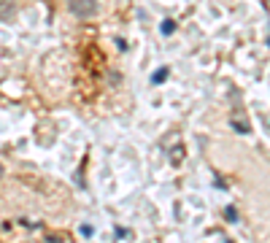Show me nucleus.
<instances>
[{
  "instance_id": "f257e3e1",
  "label": "nucleus",
  "mask_w": 270,
  "mask_h": 243,
  "mask_svg": "<svg viewBox=\"0 0 270 243\" xmlns=\"http://www.w3.org/2000/svg\"><path fill=\"white\" fill-rule=\"evenodd\" d=\"M68 8L78 19H92L97 14V8H100V3L97 0H68Z\"/></svg>"
},
{
  "instance_id": "f03ea898",
  "label": "nucleus",
  "mask_w": 270,
  "mask_h": 243,
  "mask_svg": "<svg viewBox=\"0 0 270 243\" xmlns=\"http://www.w3.org/2000/svg\"><path fill=\"white\" fill-rule=\"evenodd\" d=\"M14 16H16V3L14 0H0V19L11 22Z\"/></svg>"
},
{
  "instance_id": "7ed1b4c3",
  "label": "nucleus",
  "mask_w": 270,
  "mask_h": 243,
  "mask_svg": "<svg viewBox=\"0 0 270 243\" xmlns=\"http://www.w3.org/2000/svg\"><path fill=\"white\" fill-rule=\"evenodd\" d=\"M159 33H162V36H173V33H176V22H173V19H162Z\"/></svg>"
},
{
  "instance_id": "20e7f679",
  "label": "nucleus",
  "mask_w": 270,
  "mask_h": 243,
  "mask_svg": "<svg viewBox=\"0 0 270 243\" xmlns=\"http://www.w3.org/2000/svg\"><path fill=\"white\" fill-rule=\"evenodd\" d=\"M168 73H170V71H168V68L162 65V68H159V71H157V73H154V76H152V84H162V81H168Z\"/></svg>"
},
{
  "instance_id": "39448f33",
  "label": "nucleus",
  "mask_w": 270,
  "mask_h": 243,
  "mask_svg": "<svg viewBox=\"0 0 270 243\" xmlns=\"http://www.w3.org/2000/svg\"><path fill=\"white\" fill-rule=\"evenodd\" d=\"M225 219L227 222H238V211L235 208H225Z\"/></svg>"
},
{
  "instance_id": "423d86ee",
  "label": "nucleus",
  "mask_w": 270,
  "mask_h": 243,
  "mask_svg": "<svg viewBox=\"0 0 270 243\" xmlns=\"http://www.w3.org/2000/svg\"><path fill=\"white\" fill-rule=\"evenodd\" d=\"M46 243H62V238H60V235H49V238H46Z\"/></svg>"
},
{
  "instance_id": "0eeeda50",
  "label": "nucleus",
  "mask_w": 270,
  "mask_h": 243,
  "mask_svg": "<svg viewBox=\"0 0 270 243\" xmlns=\"http://www.w3.org/2000/svg\"><path fill=\"white\" fill-rule=\"evenodd\" d=\"M92 233H95V230H92L89 224H84V227H81V235H92Z\"/></svg>"
},
{
  "instance_id": "6e6552de",
  "label": "nucleus",
  "mask_w": 270,
  "mask_h": 243,
  "mask_svg": "<svg viewBox=\"0 0 270 243\" xmlns=\"http://www.w3.org/2000/svg\"><path fill=\"white\" fill-rule=\"evenodd\" d=\"M3 173H5V170H3V165H0V178H3Z\"/></svg>"
}]
</instances>
